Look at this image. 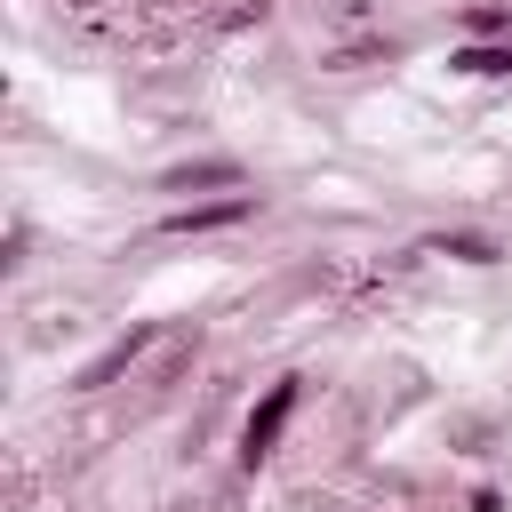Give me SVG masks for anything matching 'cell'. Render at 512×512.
<instances>
[{"label": "cell", "mask_w": 512, "mask_h": 512, "mask_svg": "<svg viewBox=\"0 0 512 512\" xmlns=\"http://www.w3.org/2000/svg\"><path fill=\"white\" fill-rule=\"evenodd\" d=\"M456 64H464V72H512V48H464Z\"/></svg>", "instance_id": "3"}, {"label": "cell", "mask_w": 512, "mask_h": 512, "mask_svg": "<svg viewBox=\"0 0 512 512\" xmlns=\"http://www.w3.org/2000/svg\"><path fill=\"white\" fill-rule=\"evenodd\" d=\"M296 408V384H272V400H264V416H248V456H264L272 448V432H280V416Z\"/></svg>", "instance_id": "1"}, {"label": "cell", "mask_w": 512, "mask_h": 512, "mask_svg": "<svg viewBox=\"0 0 512 512\" xmlns=\"http://www.w3.org/2000/svg\"><path fill=\"white\" fill-rule=\"evenodd\" d=\"M256 200H224V208H184L176 216V232H200V224H232V216H248Z\"/></svg>", "instance_id": "2"}]
</instances>
